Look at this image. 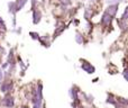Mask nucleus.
Masks as SVG:
<instances>
[{"label":"nucleus","instance_id":"f8f14e48","mask_svg":"<svg viewBox=\"0 0 128 108\" xmlns=\"http://www.w3.org/2000/svg\"><path fill=\"white\" fill-rule=\"evenodd\" d=\"M127 13H128V8H125L124 14H122V20H127Z\"/></svg>","mask_w":128,"mask_h":108},{"label":"nucleus","instance_id":"f3484780","mask_svg":"<svg viewBox=\"0 0 128 108\" xmlns=\"http://www.w3.org/2000/svg\"><path fill=\"white\" fill-rule=\"evenodd\" d=\"M0 35H1V29H0Z\"/></svg>","mask_w":128,"mask_h":108},{"label":"nucleus","instance_id":"0eeeda50","mask_svg":"<svg viewBox=\"0 0 128 108\" xmlns=\"http://www.w3.org/2000/svg\"><path fill=\"white\" fill-rule=\"evenodd\" d=\"M11 87H12V83H10V82H4V83L1 84V92H6V91L10 90Z\"/></svg>","mask_w":128,"mask_h":108},{"label":"nucleus","instance_id":"a211bd4d","mask_svg":"<svg viewBox=\"0 0 128 108\" xmlns=\"http://www.w3.org/2000/svg\"><path fill=\"white\" fill-rule=\"evenodd\" d=\"M22 108H28V107H22Z\"/></svg>","mask_w":128,"mask_h":108},{"label":"nucleus","instance_id":"20e7f679","mask_svg":"<svg viewBox=\"0 0 128 108\" xmlns=\"http://www.w3.org/2000/svg\"><path fill=\"white\" fill-rule=\"evenodd\" d=\"M2 104H4L6 107L11 108V107H14V104H15V100H14V98H12V97H10V96H7V97L4 99Z\"/></svg>","mask_w":128,"mask_h":108},{"label":"nucleus","instance_id":"6ab92c4d","mask_svg":"<svg viewBox=\"0 0 128 108\" xmlns=\"http://www.w3.org/2000/svg\"><path fill=\"white\" fill-rule=\"evenodd\" d=\"M90 1H93V0H90Z\"/></svg>","mask_w":128,"mask_h":108},{"label":"nucleus","instance_id":"4468645a","mask_svg":"<svg viewBox=\"0 0 128 108\" xmlns=\"http://www.w3.org/2000/svg\"><path fill=\"white\" fill-rule=\"evenodd\" d=\"M0 28H4V31H6V24L2 20V18H0Z\"/></svg>","mask_w":128,"mask_h":108},{"label":"nucleus","instance_id":"9d476101","mask_svg":"<svg viewBox=\"0 0 128 108\" xmlns=\"http://www.w3.org/2000/svg\"><path fill=\"white\" fill-rule=\"evenodd\" d=\"M78 92H79V90H78L76 87H73L72 89H71V95H72V98L74 101H78Z\"/></svg>","mask_w":128,"mask_h":108},{"label":"nucleus","instance_id":"ddd939ff","mask_svg":"<svg viewBox=\"0 0 128 108\" xmlns=\"http://www.w3.org/2000/svg\"><path fill=\"white\" fill-rule=\"evenodd\" d=\"M122 0H107L108 5H117L118 2H120Z\"/></svg>","mask_w":128,"mask_h":108},{"label":"nucleus","instance_id":"dca6fc26","mask_svg":"<svg viewBox=\"0 0 128 108\" xmlns=\"http://www.w3.org/2000/svg\"><path fill=\"white\" fill-rule=\"evenodd\" d=\"M2 77H4V73H2V70H1V68H0V81L2 80Z\"/></svg>","mask_w":128,"mask_h":108},{"label":"nucleus","instance_id":"f257e3e1","mask_svg":"<svg viewBox=\"0 0 128 108\" xmlns=\"http://www.w3.org/2000/svg\"><path fill=\"white\" fill-rule=\"evenodd\" d=\"M81 68L83 71H86V73H89V74H91V73H94L96 72V68L92 65L91 63H89L88 61H86V60H81Z\"/></svg>","mask_w":128,"mask_h":108},{"label":"nucleus","instance_id":"423d86ee","mask_svg":"<svg viewBox=\"0 0 128 108\" xmlns=\"http://www.w3.org/2000/svg\"><path fill=\"white\" fill-rule=\"evenodd\" d=\"M66 28V26L65 25H62V26H60V27H56V29H55V32H54V35H53V38H56V37H58V35H61V34L63 33V31Z\"/></svg>","mask_w":128,"mask_h":108},{"label":"nucleus","instance_id":"9b49d317","mask_svg":"<svg viewBox=\"0 0 128 108\" xmlns=\"http://www.w3.org/2000/svg\"><path fill=\"white\" fill-rule=\"evenodd\" d=\"M29 35L32 36V38H33V40H40V36L38 35L37 33H35V32H30V33H29Z\"/></svg>","mask_w":128,"mask_h":108},{"label":"nucleus","instance_id":"f03ea898","mask_svg":"<svg viewBox=\"0 0 128 108\" xmlns=\"http://www.w3.org/2000/svg\"><path fill=\"white\" fill-rule=\"evenodd\" d=\"M42 19V13L38 9H33V23L37 25Z\"/></svg>","mask_w":128,"mask_h":108},{"label":"nucleus","instance_id":"1a4fd4ad","mask_svg":"<svg viewBox=\"0 0 128 108\" xmlns=\"http://www.w3.org/2000/svg\"><path fill=\"white\" fill-rule=\"evenodd\" d=\"M83 41H84L83 35H82L80 32H76V33H75V42L79 43V44H82V43H83Z\"/></svg>","mask_w":128,"mask_h":108},{"label":"nucleus","instance_id":"39448f33","mask_svg":"<svg viewBox=\"0 0 128 108\" xmlns=\"http://www.w3.org/2000/svg\"><path fill=\"white\" fill-rule=\"evenodd\" d=\"M117 10H118V5H109V7L107 8V13L109 14L110 16H115L117 14Z\"/></svg>","mask_w":128,"mask_h":108},{"label":"nucleus","instance_id":"6e6552de","mask_svg":"<svg viewBox=\"0 0 128 108\" xmlns=\"http://www.w3.org/2000/svg\"><path fill=\"white\" fill-rule=\"evenodd\" d=\"M8 8H9V13L12 14V16H15L16 11V2H9L8 4Z\"/></svg>","mask_w":128,"mask_h":108},{"label":"nucleus","instance_id":"7ed1b4c3","mask_svg":"<svg viewBox=\"0 0 128 108\" xmlns=\"http://www.w3.org/2000/svg\"><path fill=\"white\" fill-rule=\"evenodd\" d=\"M111 20H112V16H110L107 11H104L101 17V22L100 23H101L102 25H104V26H107V25H109L111 23Z\"/></svg>","mask_w":128,"mask_h":108},{"label":"nucleus","instance_id":"2eb2a0df","mask_svg":"<svg viewBox=\"0 0 128 108\" xmlns=\"http://www.w3.org/2000/svg\"><path fill=\"white\" fill-rule=\"evenodd\" d=\"M60 2L62 5H65V6H68V5H71V0H60Z\"/></svg>","mask_w":128,"mask_h":108}]
</instances>
